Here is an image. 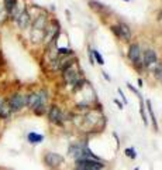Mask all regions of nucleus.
I'll list each match as a JSON object with an SVG mask.
<instances>
[{"label": "nucleus", "instance_id": "obj_15", "mask_svg": "<svg viewBox=\"0 0 162 170\" xmlns=\"http://www.w3.org/2000/svg\"><path fill=\"white\" fill-rule=\"evenodd\" d=\"M93 54H95V58H96V61H97V64L103 65V64H104V60H103V57L100 56V53L95 50V51H93Z\"/></svg>", "mask_w": 162, "mask_h": 170}, {"label": "nucleus", "instance_id": "obj_20", "mask_svg": "<svg viewBox=\"0 0 162 170\" xmlns=\"http://www.w3.org/2000/svg\"><path fill=\"white\" fill-rule=\"evenodd\" d=\"M125 2H130V0H125Z\"/></svg>", "mask_w": 162, "mask_h": 170}, {"label": "nucleus", "instance_id": "obj_18", "mask_svg": "<svg viewBox=\"0 0 162 170\" xmlns=\"http://www.w3.org/2000/svg\"><path fill=\"white\" fill-rule=\"evenodd\" d=\"M114 102H116L117 105L120 106V109H123V104H120V101H119V99H114Z\"/></svg>", "mask_w": 162, "mask_h": 170}, {"label": "nucleus", "instance_id": "obj_9", "mask_svg": "<svg viewBox=\"0 0 162 170\" xmlns=\"http://www.w3.org/2000/svg\"><path fill=\"white\" fill-rule=\"evenodd\" d=\"M144 62L145 65H152L156 62V53L154 50H147L144 53Z\"/></svg>", "mask_w": 162, "mask_h": 170}, {"label": "nucleus", "instance_id": "obj_6", "mask_svg": "<svg viewBox=\"0 0 162 170\" xmlns=\"http://www.w3.org/2000/svg\"><path fill=\"white\" fill-rule=\"evenodd\" d=\"M16 22H17V26H19L21 30H25V28L30 26V22H31V19H30V13L27 12V10H21V13L19 14V17L16 19Z\"/></svg>", "mask_w": 162, "mask_h": 170}, {"label": "nucleus", "instance_id": "obj_13", "mask_svg": "<svg viewBox=\"0 0 162 170\" xmlns=\"http://www.w3.org/2000/svg\"><path fill=\"white\" fill-rule=\"evenodd\" d=\"M147 106H148V112H150V115H151V119H152V124H154V126H155V130H158V125H156V119H155V115H154V112H152V108H151V102L150 101H147Z\"/></svg>", "mask_w": 162, "mask_h": 170}, {"label": "nucleus", "instance_id": "obj_17", "mask_svg": "<svg viewBox=\"0 0 162 170\" xmlns=\"http://www.w3.org/2000/svg\"><path fill=\"white\" fill-rule=\"evenodd\" d=\"M58 51H59V54H70V53H72L69 48H59Z\"/></svg>", "mask_w": 162, "mask_h": 170}, {"label": "nucleus", "instance_id": "obj_1", "mask_svg": "<svg viewBox=\"0 0 162 170\" xmlns=\"http://www.w3.org/2000/svg\"><path fill=\"white\" fill-rule=\"evenodd\" d=\"M6 99H7V105H9L11 114H17V112L23 111L25 108V95H23V94L14 92Z\"/></svg>", "mask_w": 162, "mask_h": 170}, {"label": "nucleus", "instance_id": "obj_8", "mask_svg": "<svg viewBox=\"0 0 162 170\" xmlns=\"http://www.w3.org/2000/svg\"><path fill=\"white\" fill-rule=\"evenodd\" d=\"M140 54H141L140 46H138V44H131L128 48V58L131 60L133 62H137L138 60H140Z\"/></svg>", "mask_w": 162, "mask_h": 170}, {"label": "nucleus", "instance_id": "obj_2", "mask_svg": "<svg viewBox=\"0 0 162 170\" xmlns=\"http://www.w3.org/2000/svg\"><path fill=\"white\" fill-rule=\"evenodd\" d=\"M104 164L100 160H93V159H80L76 160V166L74 170H103Z\"/></svg>", "mask_w": 162, "mask_h": 170}, {"label": "nucleus", "instance_id": "obj_4", "mask_svg": "<svg viewBox=\"0 0 162 170\" xmlns=\"http://www.w3.org/2000/svg\"><path fill=\"white\" fill-rule=\"evenodd\" d=\"M48 119L51 124L58 125V126L64 124V114H62L61 108L58 105H52L48 109Z\"/></svg>", "mask_w": 162, "mask_h": 170}, {"label": "nucleus", "instance_id": "obj_10", "mask_svg": "<svg viewBox=\"0 0 162 170\" xmlns=\"http://www.w3.org/2000/svg\"><path fill=\"white\" fill-rule=\"evenodd\" d=\"M47 24V17L45 16H38L37 19L34 20L33 23V30H37V31H43L44 27Z\"/></svg>", "mask_w": 162, "mask_h": 170}, {"label": "nucleus", "instance_id": "obj_5", "mask_svg": "<svg viewBox=\"0 0 162 170\" xmlns=\"http://www.w3.org/2000/svg\"><path fill=\"white\" fill-rule=\"evenodd\" d=\"M111 30H113L114 33H116V36H119V37H123V38H125V40H130V38H131L130 27L127 24H124V23H120L119 26H113Z\"/></svg>", "mask_w": 162, "mask_h": 170}, {"label": "nucleus", "instance_id": "obj_19", "mask_svg": "<svg viewBox=\"0 0 162 170\" xmlns=\"http://www.w3.org/2000/svg\"><path fill=\"white\" fill-rule=\"evenodd\" d=\"M134 170H140V169H134Z\"/></svg>", "mask_w": 162, "mask_h": 170}, {"label": "nucleus", "instance_id": "obj_7", "mask_svg": "<svg viewBox=\"0 0 162 170\" xmlns=\"http://www.w3.org/2000/svg\"><path fill=\"white\" fill-rule=\"evenodd\" d=\"M43 140H44V135H41V133H37V132L27 133V142L30 145H40Z\"/></svg>", "mask_w": 162, "mask_h": 170}, {"label": "nucleus", "instance_id": "obj_11", "mask_svg": "<svg viewBox=\"0 0 162 170\" xmlns=\"http://www.w3.org/2000/svg\"><path fill=\"white\" fill-rule=\"evenodd\" d=\"M89 6L92 7L93 10H99V12H103V10H104L103 4L99 3V2H95V0H90V2H89Z\"/></svg>", "mask_w": 162, "mask_h": 170}, {"label": "nucleus", "instance_id": "obj_16", "mask_svg": "<svg viewBox=\"0 0 162 170\" xmlns=\"http://www.w3.org/2000/svg\"><path fill=\"white\" fill-rule=\"evenodd\" d=\"M6 104H7V99L4 98V96H0V109L3 108V106L6 105Z\"/></svg>", "mask_w": 162, "mask_h": 170}, {"label": "nucleus", "instance_id": "obj_12", "mask_svg": "<svg viewBox=\"0 0 162 170\" xmlns=\"http://www.w3.org/2000/svg\"><path fill=\"white\" fill-rule=\"evenodd\" d=\"M33 112H34V115H37V116H43L47 112V108H45V105H40V106H37V108H34Z\"/></svg>", "mask_w": 162, "mask_h": 170}, {"label": "nucleus", "instance_id": "obj_3", "mask_svg": "<svg viewBox=\"0 0 162 170\" xmlns=\"http://www.w3.org/2000/svg\"><path fill=\"white\" fill-rule=\"evenodd\" d=\"M43 162L47 167H49V169H58V167L65 162V159H64V156H61L59 153H55V152H47L43 158Z\"/></svg>", "mask_w": 162, "mask_h": 170}, {"label": "nucleus", "instance_id": "obj_14", "mask_svg": "<svg viewBox=\"0 0 162 170\" xmlns=\"http://www.w3.org/2000/svg\"><path fill=\"white\" fill-rule=\"evenodd\" d=\"M125 156L134 160V159L137 158V153H135V149H134V148H127V149H125Z\"/></svg>", "mask_w": 162, "mask_h": 170}]
</instances>
